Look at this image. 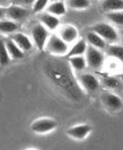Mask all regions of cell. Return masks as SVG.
Returning <instances> with one entry per match:
<instances>
[{"label": "cell", "instance_id": "6da1fadb", "mask_svg": "<svg viewBox=\"0 0 123 150\" xmlns=\"http://www.w3.org/2000/svg\"><path fill=\"white\" fill-rule=\"evenodd\" d=\"M43 72L59 92L71 101L81 102L84 96L79 80L76 78L69 61L53 55L43 63Z\"/></svg>", "mask_w": 123, "mask_h": 150}, {"label": "cell", "instance_id": "7a4b0ae2", "mask_svg": "<svg viewBox=\"0 0 123 150\" xmlns=\"http://www.w3.org/2000/svg\"><path fill=\"white\" fill-rule=\"evenodd\" d=\"M45 50L51 55H67L69 52V45L65 41H63L59 35H50L47 44L45 45Z\"/></svg>", "mask_w": 123, "mask_h": 150}, {"label": "cell", "instance_id": "3957f363", "mask_svg": "<svg viewBox=\"0 0 123 150\" xmlns=\"http://www.w3.org/2000/svg\"><path fill=\"white\" fill-rule=\"evenodd\" d=\"M92 31L95 32L96 34H98L102 38L105 42H111L114 44L119 40V36L117 34L115 29L113 28V26H111L110 24L107 23H98L95 24L92 27Z\"/></svg>", "mask_w": 123, "mask_h": 150}, {"label": "cell", "instance_id": "277c9868", "mask_svg": "<svg viewBox=\"0 0 123 150\" xmlns=\"http://www.w3.org/2000/svg\"><path fill=\"white\" fill-rule=\"evenodd\" d=\"M32 36V42L36 45V47L39 50H44L45 45L47 44V41L50 37L49 30L42 25L41 23L37 24L33 27L31 32Z\"/></svg>", "mask_w": 123, "mask_h": 150}, {"label": "cell", "instance_id": "5b68a950", "mask_svg": "<svg viewBox=\"0 0 123 150\" xmlns=\"http://www.w3.org/2000/svg\"><path fill=\"white\" fill-rule=\"evenodd\" d=\"M85 60L89 67L92 69H99L104 62V55L100 52V50L89 45L85 52Z\"/></svg>", "mask_w": 123, "mask_h": 150}, {"label": "cell", "instance_id": "8992f818", "mask_svg": "<svg viewBox=\"0 0 123 150\" xmlns=\"http://www.w3.org/2000/svg\"><path fill=\"white\" fill-rule=\"evenodd\" d=\"M58 125V122L53 119H48V117H43L39 119L32 124L31 129L35 133H40V134H44V133L51 132L54 130Z\"/></svg>", "mask_w": 123, "mask_h": 150}, {"label": "cell", "instance_id": "52a82bcc", "mask_svg": "<svg viewBox=\"0 0 123 150\" xmlns=\"http://www.w3.org/2000/svg\"><path fill=\"white\" fill-rule=\"evenodd\" d=\"M79 82L82 88L89 93H93L99 87V80L94 75L90 73L82 74L79 78Z\"/></svg>", "mask_w": 123, "mask_h": 150}, {"label": "cell", "instance_id": "ba28073f", "mask_svg": "<svg viewBox=\"0 0 123 150\" xmlns=\"http://www.w3.org/2000/svg\"><path fill=\"white\" fill-rule=\"evenodd\" d=\"M29 12L26 7L20 6L16 4H10L6 7V16L10 20L13 21H21L24 20L28 16Z\"/></svg>", "mask_w": 123, "mask_h": 150}, {"label": "cell", "instance_id": "9c48e42d", "mask_svg": "<svg viewBox=\"0 0 123 150\" xmlns=\"http://www.w3.org/2000/svg\"><path fill=\"white\" fill-rule=\"evenodd\" d=\"M90 131H92V127L87 124H84V125H79L69 127L67 130V134L74 139L82 140V139L87 137V135L90 133Z\"/></svg>", "mask_w": 123, "mask_h": 150}, {"label": "cell", "instance_id": "30bf717a", "mask_svg": "<svg viewBox=\"0 0 123 150\" xmlns=\"http://www.w3.org/2000/svg\"><path fill=\"white\" fill-rule=\"evenodd\" d=\"M104 106L111 111H119L123 108V101L119 96L113 93H104L101 97Z\"/></svg>", "mask_w": 123, "mask_h": 150}, {"label": "cell", "instance_id": "8fae6325", "mask_svg": "<svg viewBox=\"0 0 123 150\" xmlns=\"http://www.w3.org/2000/svg\"><path fill=\"white\" fill-rule=\"evenodd\" d=\"M59 36L63 41H65L67 44H74L79 39V31L73 25H66L61 27Z\"/></svg>", "mask_w": 123, "mask_h": 150}, {"label": "cell", "instance_id": "7c38bea8", "mask_svg": "<svg viewBox=\"0 0 123 150\" xmlns=\"http://www.w3.org/2000/svg\"><path fill=\"white\" fill-rule=\"evenodd\" d=\"M10 39H11L23 52H28V50H32V47H33V45H34L33 42L30 40V38L28 36H26V35L23 33H17V32H15V33L11 34Z\"/></svg>", "mask_w": 123, "mask_h": 150}, {"label": "cell", "instance_id": "4fadbf2b", "mask_svg": "<svg viewBox=\"0 0 123 150\" xmlns=\"http://www.w3.org/2000/svg\"><path fill=\"white\" fill-rule=\"evenodd\" d=\"M40 22L44 27H46L49 31H55L58 29V27L60 26V20L57 16L51 14L49 12L42 13L40 15Z\"/></svg>", "mask_w": 123, "mask_h": 150}, {"label": "cell", "instance_id": "5bb4252c", "mask_svg": "<svg viewBox=\"0 0 123 150\" xmlns=\"http://www.w3.org/2000/svg\"><path fill=\"white\" fill-rule=\"evenodd\" d=\"M47 12L51 14L57 16H64L67 13V6L64 2V0H59V1H53L49 3L47 6Z\"/></svg>", "mask_w": 123, "mask_h": 150}, {"label": "cell", "instance_id": "9a60e30c", "mask_svg": "<svg viewBox=\"0 0 123 150\" xmlns=\"http://www.w3.org/2000/svg\"><path fill=\"white\" fill-rule=\"evenodd\" d=\"M87 42L89 45L94 47L98 50H103L106 47V42L95 32L90 31L87 34Z\"/></svg>", "mask_w": 123, "mask_h": 150}, {"label": "cell", "instance_id": "2e32d148", "mask_svg": "<svg viewBox=\"0 0 123 150\" xmlns=\"http://www.w3.org/2000/svg\"><path fill=\"white\" fill-rule=\"evenodd\" d=\"M101 9L106 13L123 11V0H103Z\"/></svg>", "mask_w": 123, "mask_h": 150}, {"label": "cell", "instance_id": "e0dca14e", "mask_svg": "<svg viewBox=\"0 0 123 150\" xmlns=\"http://www.w3.org/2000/svg\"><path fill=\"white\" fill-rule=\"evenodd\" d=\"M5 45H6L7 50H8V52H9V55L12 59L17 60V59L22 58L24 56V52L12 41L11 39L6 40V41H5Z\"/></svg>", "mask_w": 123, "mask_h": 150}, {"label": "cell", "instance_id": "ac0fdd59", "mask_svg": "<svg viewBox=\"0 0 123 150\" xmlns=\"http://www.w3.org/2000/svg\"><path fill=\"white\" fill-rule=\"evenodd\" d=\"M68 61L72 68L76 71H82L87 67V60L84 55H76L68 57Z\"/></svg>", "mask_w": 123, "mask_h": 150}, {"label": "cell", "instance_id": "d6986e66", "mask_svg": "<svg viewBox=\"0 0 123 150\" xmlns=\"http://www.w3.org/2000/svg\"><path fill=\"white\" fill-rule=\"evenodd\" d=\"M87 49V45L84 40H77L74 42L73 47L67 53V56H76V55H84Z\"/></svg>", "mask_w": 123, "mask_h": 150}, {"label": "cell", "instance_id": "ffe728a7", "mask_svg": "<svg viewBox=\"0 0 123 150\" xmlns=\"http://www.w3.org/2000/svg\"><path fill=\"white\" fill-rule=\"evenodd\" d=\"M18 30V25L11 20H0V33L13 34Z\"/></svg>", "mask_w": 123, "mask_h": 150}, {"label": "cell", "instance_id": "44dd1931", "mask_svg": "<svg viewBox=\"0 0 123 150\" xmlns=\"http://www.w3.org/2000/svg\"><path fill=\"white\" fill-rule=\"evenodd\" d=\"M107 54L110 57L118 59L123 63V47L119 45H110L107 47Z\"/></svg>", "mask_w": 123, "mask_h": 150}, {"label": "cell", "instance_id": "7402d4cb", "mask_svg": "<svg viewBox=\"0 0 123 150\" xmlns=\"http://www.w3.org/2000/svg\"><path fill=\"white\" fill-rule=\"evenodd\" d=\"M11 60V57L9 55V52L7 50L5 41L0 40V66H5Z\"/></svg>", "mask_w": 123, "mask_h": 150}, {"label": "cell", "instance_id": "603a6c76", "mask_svg": "<svg viewBox=\"0 0 123 150\" xmlns=\"http://www.w3.org/2000/svg\"><path fill=\"white\" fill-rule=\"evenodd\" d=\"M90 6V0H69V7L74 10L87 9Z\"/></svg>", "mask_w": 123, "mask_h": 150}, {"label": "cell", "instance_id": "cb8c5ba5", "mask_svg": "<svg viewBox=\"0 0 123 150\" xmlns=\"http://www.w3.org/2000/svg\"><path fill=\"white\" fill-rule=\"evenodd\" d=\"M106 17L115 25L123 26V11H115L106 13Z\"/></svg>", "mask_w": 123, "mask_h": 150}, {"label": "cell", "instance_id": "d4e9b609", "mask_svg": "<svg viewBox=\"0 0 123 150\" xmlns=\"http://www.w3.org/2000/svg\"><path fill=\"white\" fill-rule=\"evenodd\" d=\"M51 0H35V2L32 5V11L34 13H40L44 9H46L49 5Z\"/></svg>", "mask_w": 123, "mask_h": 150}, {"label": "cell", "instance_id": "484cf974", "mask_svg": "<svg viewBox=\"0 0 123 150\" xmlns=\"http://www.w3.org/2000/svg\"><path fill=\"white\" fill-rule=\"evenodd\" d=\"M103 85L105 87L109 88V89H115L116 87H118L119 82L115 77H112V76H107L103 79Z\"/></svg>", "mask_w": 123, "mask_h": 150}, {"label": "cell", "instance_id": "4316f807", "mask_svg": "<svg viewBox=\"0 0 123 150\" xmlns=\"http://www.w3.org/2000/svg\"><path fill=\"white\" fill-rule=\"evenodd\" d=\"M35 0H12L11 4L20 5V6L23 7H28V6H32Z\"/></svg>", "mask_w": 123, "mask_h": 150}, {"label": "cell", "instance_id": "83f0119b", "mask_svg": "<svg viewBox=\"0 0 123 150\" xmlns=\"http://www.w3.org/2000/svg\"><path fill=\"white\" fill-rule=\"evenodd\" d=\"M4 15H6V8L3 6H0V20L3 19Z\"/></svg>", "mask_w": 123, "mask_h": 150}, {"label": "cell", "instance_id": "f1b7e54d", "mask_svg": "<svg viewBox=\"0 0 123 150\" xmlns=\"http://www.w3.org/2000/svg\"><path fill=\"white\" fill-rule=\"evenodd\" d=\"M12 0H0V5L1 6H5V5H9L11 4Z\"/></svg>", "mask_w": 123, "mask_h": 150}, {"label": "cell", "instance_id": "f546056e", "mask_svg": "<svg viewBox=\"0 0 123 150\" xmlns=\"http://www.w3.org/2000/svg\"><path fill=\"white\" fill-rule=\"evenodd\" d=\"M120 79H121L122 81H123V73H121V74H120Z\"/></svg>", "mask_w": 123, "mask_h": 150}, {"label": "cell", "instance_id": "4dcf8cb0", "mask_svg": "<svg viewBox=\"0 0 123 150\" xmlns=\"http://www.w3.org/2000/svg\"><path fill=\"white\" fill-rule=\"evenodd\" d=\"M53 1H59V0H51V2H53Z\"/></svg>", "mask_w": 123, "mask_h": 150}, {"label": "cell", "instance_id": "1f68e13d", "mask_svg": "<svg viewBox=\"0 0 123 150\" xmlns=\"http://www.w3.org/2000/svg\"><path fill=\"white\" fill-rule=\"evenodd\" d=\"M121 34H122V37H123V31H122V33H121Z\"/></svg>", "mask_w": 123, "mask_h": 150}]
</instances>
